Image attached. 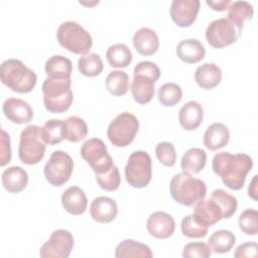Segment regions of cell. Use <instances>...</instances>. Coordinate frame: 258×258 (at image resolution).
Returning a JSON list of instances; mask_svg holds the SVG:
<instances>
[{
  "mask_svg": "<svg viewBox=\"0 0 258 258\" xmlns=\"http://www.w3.org/2000/svg\"><path fill=\"white\" fill-rule=\"evenodd\" d=\"M252 166V158L245 153L219 152L214 156L212 162L214 172L221 177L227 187L233 190H239L243 187Z\"/></svg>",
  "mask_w": 258,
  "mask_h": 258,
  "instance_id": "obj_1",
  "label": "cell"
},
{
  "mask_svg": "<svg viewBox=\"0 0 258 258\" xmlns=\"http://www.w3.org/2000/svg\"><path fill=\"white\" fill-rule=\"evenodd\" d=\"M0 78L6 87L19 94L31 92L37 82L35 73L16 58H8L2 62Z\"/></svg>",
  "mask_w": 258,
  "mask_h": 258,
  "instance_id": "obj_2",
  "label": "cell"
},
{
  "mask_svg": "<svg viewBox=\"0 0 258 258\" xmlns=\"http://www.w3.org/2000/svg\"><path fill=\"white\" fill-rule=\"evenodd\" d=\"M169 190L175 202L182 206L191 207L205 199L207 185L202 179L182 171L173 175L169 183Z\"/></svg>",
  "mask_w": 258,
  "mask_h": 258,
  "instance_id": "obj_3",
  "label": "cell"
},
{
  "mask_svg": "<svg viewBox=\"0 0 258 258\" xmlns=\"http://www.w3.org/2000/svg\"><path fill=\"white\" fill-rule=\"evenodd\" d=\"M72 80L46 78L42 83L43 104L50 113H63L70 109L74 101V95L71 90Z\"/></svg>",
  "mask_w": 258,
  "mask_h": 258,
  "instance_id": "obj_4",
  "label": "cell"
},
{
  "mask_svg": "<svg viewBox=\"0 0 258 258\" xmlns=\"http://www.w3.org/2000/svg\"><path fill=\"white\" fill-rule=\"evenodd\" d=\"M134 78L131 84V93L135 102L147 104L154 96V85L160 77L158 66L152 61H140L134 68Z\"/></svg>",
  "mask_w": 258,
  "mask_h": 258,
  "instance_id": "obj_5",
  "label": "cell"
},
{
  "mask_svg": "<svg viewBox=\"0 0 258 258\" xmlns=\"http://www.w3.org/2000/svg\"><path fill=\"white\" fill-rule=\"evenodd\" d=\"M56 38L62 47L76 54H88L93 45L91 34L75 21L61 23L56 30Z\"/></svg>",
  "mask_w": 258,
  "mask_h": 258,
  "instance_id": "obj_6",
  "label": "cell"
},
{
  "mask_svg": "<svg viewBox=\"0 0 258 258\" xmlns=\"http://www.w3.org/2000/svg\"><path fill=\"white\" fill-rule=\"evenodd\" d=\"M45 143L41 138V128L28 125L20 133L18 157L24 164H37L44 156Z\"/></svg>",
  "mask_w": 258,
  "mask_h": 258,
  "instance_id": "obj_7",
  "label": "cell"
},
{
  "mask_svg": "<svg viewBox=\"0 0 258 258\" xmlns=\"http://www.w3.org/2000/svg\"><path fill=\"white\" fill-rule=\"evenodd\" d=\"M138 129L139 122L136 116L129 112H123L111 121L107 129V136L116 147H126L133 142Z\"/></svg>",
  "mask_w": 258,
  "mask_h": 258,
  "instance_id": "obj_8",
  "label": "cell"
},
{
  "mask_svg": "<svg viewBox=\"0 0 258 258\" xmlns=\"http://www.w3.org/2000/svg\"><path fill=\"white\" fill-rule=\"evenodd\" d=\"M152 177V161L146 151L131 153L125 166V178L129 185L137 188L145 187Z\"/></svg>",
  "mask_w": 258,
  "mask_h": 258,
  "instance_id": "obj_9",
  "label": "cell"
},
{
  "mask_svg": "<svg viewBox=\"0 0 258 258\" xmlns=\"http://www.w3.org/2000/svg\"><path fill=\"white\" fill-rule=\"evenodd\" d=\"M243 26L228 17L212 21L206 30V39L214 48H223L236 42L242 32Z\"/></svg>",
  "mask_w": 258,
  "mask_h": 258,
  "instance_id": "obj_10",
  "label": "cell"
},
{
  "mask_svg": "<svg viewBox=\"0 0 258 258\" xmlns=\"http://www.w3.org/2000/svg\"><path fill=\"white\" fill-rule=\"evenodd\" d=\"M74 170V161L64 151L56 150L50 154L43 168L44 177L53 186H60L69 181Z\"/></svg>",
  "mask_w": 258,
  "mask_h": 258,
  "instance_id": "obj_11",
  "label": "cell"
},
{
  "mask_svg": "<svg viewBox=\"0 0 258 258\" xmlns=\"http://www.w3.org/2000/svg\"><path fill=\"white\" fill-rule=\"evenodd\" d=\"M80 152L83 159L87 161L95 174H102L114 165L112 157L108 153L106 144L99 138L86 140L83 143Z\"/></svg>",
  "mask_w": 258,
  "mask_h": 258,
  "instance_id": "obj_12",
  "label": "cell"
},
{
  "mask_svg": "<svg viewBox=\"0 0 258 258\" xmlns=\"http://www.w3.org/2000/svg\"><path fill=\"white\" fill-rule=\"evenodd\" d=\"M74 247V237L71 232L58 229L51 233L49 239L39 249L41 258H68Z\"/></svg>",
  "mask_w": 258,
  "mask_h": 258,
  "instance_id": "obj_13",
  "label": "cell"
},
{
  "mask_svg": "<svg viewBox=\"0 0 258 258\" xmlns=\"http://www.w3.org/2000/svg\"><path fill=\"white\" fill-rule=\"evenodd\" d=\"M201 3L199 0H173L170 5V16L179 27H188L197 19Z\"/></svg>",
  "mask_w": 258,
  "mask_h": 258,
  "instance_id": "obj_14",
  "label": "cell"
},
{
  "mask_svg": "<svg viewBox=\"0 0 258 258\" xmlns=\"http://www.w3.org/2000/svg\"><path fill=\"white\" fill-rule=\"evenodd\" d=\"M148 233L157 239H166L172 236L175 230V222L173 218L162 211L152 213L146 222Z\"/></svg>",
  "mask_w": 258,
  "mask_h": 258,
  "instance_id": "obj_15",
  "label": "cell"
},
{
  "mask_svg": "<svg viewBox=\"0 0 258 258\" xmlns=\"http://www.w3.org/2000/svg\"><path fill=\"white\" fill-rule=\"evenodd\" d=\"M2 110L6 118L16 124H26L33 118L32 108L26 101L22 99H6L3 103Z\"/></svg>",
  "mask_w": 258,
  "mask_h": 258,
  "instance_id": "obj_16",
  "label": "cell"
},
{
  "mask_svg": "<svg viewBox=\"0 0 258 258\" xmlns=\"http://www.w3.org/2000/svg\"><path fill=\"white\" fill-rule=\"evenodd\" d=\"M90 214L94 221L107 224L115 220L118 215L116 202L109 197H97L90 206Z\"/></svg>",
  "mask_w": 258,
  "mask_h": 258,
  "instance_id": "obj_17",
  "label": "cell"
},
{
  "mask_svg": "<svg viewBox=\"0 0 258 258\" xmlns=\"http://www.w3.org/2000/svg\"><path fill=\"white\" fill-rule=\"evenodd\" d=\"M194 218L203 226L209 228L223 219L222 211L212 200H202L196 204L192 213Z\"/></svg>",
  "mask_w": 258,
  "mask_h": 258,
  "instance_id": "obj_18",
  "label": "cell"
},
{
  "mask_svg": "<svg viewBox=\"0 0 258 258\" xmlns=\"http://www.w3.org/2000/svg\"><path fill=\"white\" fill-rule=\"evenodd\" d=\"M61 205L68 213L75 216L82 215L87 210V196L81 187L70 186L61 195Z\"/></svg>",
  "mask_w": 258,
  "mask_h": 258,
  "instance_id": "obj_19",
  "label": "cell"
},
{
  "mask_svg": "<svg viewBox=\"0 0 258 258\" xmlns=\"http://www.w3.org/2000/svg\"><path fill=\"white\" fill-rule=\"evenodd\" d=\"M133 45L136 51L142 55H152L159 47L156 32L149 27L138 29L133 36Z\"/></svg>",
  "mask_w": 258,
  "mask_h": 258,
  "instance_id": "obj_20",
  "label": "cell"
},
{
  "mask_svg": "<svg viewBox=\"0 0 258 258\" xmlns=\"http://www.w3.org/2000/svg\"><path fill=\"white\" fill-rule=\"evenodd\" d=\"M229 140L230 131L225 124L220 122L211 124L207 128L203 138L204 145L212 151H216L218 149L223 148L228 144Z\"/></svg>",
  "mask_w": 258,
  "mask_h": 258,
  "instance_id": "obj_21",
  "label": "cell"
},
{
  "mask_svg": "<svg viewBox=\"0 0 258 258\" xmlns=\"http://www.w3.org/2000/svg\"><path fill=\"white\" fill-rule=\"evenodd\" d=\"M195 81L200 88L212 90L221 83L222 71L213 62H205L196 70Z\"/></svg>",
  "mask_w": 258,
  "mask_h": 258,
  "instance_id": "obj_22",
  "label": "cell"
},
{
  "mask_svg": "<svg viewBox=\"0 0 258 258\" xmlns=\"http://www.w3.org/2000/svg\"><path fill=\"white\" fill-rule=\"evenodd\" d=\"M203 117V107L197 101H188L180 108L178 112L179 124L187 131L196 130L201 125Z\"/></svg>",
  "mask_w": 258,
  "mask_h": 258,
  "instance_id": "obj_23",
  "label": "cell"
},
{
  "mask_svg": "<svg viewBox=\"0 0 258 258\" xmlns=\"http://www.w3.org/2000/svg\"><path fill=\"white\" fill-rule=\"evenodd\" d=\"M176 54L186 63H196L205 57L206 49L199 39L188 38L178 42L176 46Z\"/></svg>",
  "mask_w": 258,
  "mask_h": 258,
  "instance_id": "obj_24",
  "label": "cell"
},
{
  "mask_svg": "<svg viewBox=\"0 0 258 258\" xmlns=\"http://www.w3.org/2000/svg\"><path fill=\"white\" fill-rule=\"evenodd\" d=\"M2 184L11 194L22 191L28 183V174L21 166H10L2 173Z\"/></svg>",
  "mask_w": 258,
  "mask_h": 258,
  "instance_id": "obj_25",
  "label": "cell"
},
{
  "mask_svg": "<svg viewBox=\"0 0 258 258\" xmlns=\"http://www.w3.org/2000/svg\"><path fill=\"white\" fill-rule=\"evenodd\" d=\"M115 257L117 258H126V257L151 258L153 257V253L147 245L137 242L135 240L127 239L117 245L115 250Z\"/></svg>",
  "mask_w": 258,
  "mask_h": 258,
  "instance_id": "obj_26",
  "label": "cell"
},
{
  "mask_svg": "<svg viewBox=\"0 0 258 258\" xmlns=\"http://www.w3.org/2000/svg\"><path fill=\"white\" fill-rule=\"evenodd\" d=\"M66 121L59 119L47 120L41 127V138L45 144L55 145L66 139Z\"/></svg>",
  "mask_w": 258,
  "mask_h": 258,
  "instance_id": "obj_27",
  "label": "cell"
},
{
  "mask_svg": "<svg viewBox=\"0 0 258 258\" xmlns=\"http://www.w3.org/2000/svg\"><path fill=\"white\" fill-rule=\"evenodd\" d=\"M45 74L48 78L69 79L73 72L72 61L60 54L50 56L44 66Z\"/></svg>",
  "mask_w": 258,
  "mask_h": 258,
  "instance_id": "obj_28",
  "label": "cell"
},
{
  "mask_svg": "<svg viewBox=\"0 0 258 258\" xmlns=\"http://www.w3.org/2000/svg\"><path fill=\"white\" fill-rule=\"evenodd\" d=\"M207 162V153L204 149L199 147H194L185 151L183 154L180 167L184 172L195 174L199 173L202 169H204Z\"/></svg>",
  "mask_w": 258,
  "mask_h": 258,
  "instance_id": "obj_29",
  "label": "cell"
},
{
  "mask_svg": "<svg viewBox=\"0 0 258 258\" xmlns=\"http://www.w3.org/2000/svg\"><path fill=\"white\" fill-rule=\"evenodd\" d=\"M132 56L131 50L124 43H115L106 51L107 61L113 68H127L132 61Z\"/></svg>",
  "mask_w": 258,
  "mask_h": 258,
  "instance_id": "obj_30",
  "label": "cell"
},
{
  "mask_svg": "<svg viewBox=\"0 0 258 258\" xmlns=\"http://www.w3.org/2000/svg\"><path fill=\"white\" fill-rule=\"evenodd\" d=\"M236 242L235 235L229 230H218L214 232L209 240L208 244L215 253H227L229 252Z\"/></svg>",
  "mask_w": 258,
  "mask_h": 258,
  "instance_id": "obj_31",
  "label": "cell"
},
{
  "mask_svg": "<svg viewBox=\"0 0 258 258\" xmlns=\"http://www.w3.org/2000/svg\"><path fill=\"white\" fill-rule=\"evenodd\" d=\"M106 89L113 96H124L129 90V77L123 71H113L106 78Z\"/></svg>",
  "mask_w": 258,
  "mask_h": 258,
  "instance_id": "obj_32",
  "label": "cell"
},
{
  "mask_svg": "<svg viewBox=\"0 0 258 258\" xmlns=\"http://www.w3.org/2000/svg\"><path fill=\"white\" fill-rule=\"evenodd\" d=\"M211 199L219 206L222 211L223 219L231 218L237 211L238 201L237 199L222 188L213 190Z\"/></svg>",
  "mask_w": 258,
  "mask_h": 258,
  "instance_id": "obj_33",
  "label": "cell"
},
{
  "mask_svg": "<svg viewBox=\"0 0 258 258\" xmlns=\"http://www.w3.org/2000/svg\"><path fill=\"white\" fill-rule=\"evenodd\" d=\"M103 68L104 64L101 56L95 52L85 54L78 60V69L80 73L89 78L99 76L102 73Z\"/></svg>",
  "mask_w": 258,
  "mask_h": 258,
  "instance_id": "obj_34",
  "label": "cell"
},
{
  "mask_svg": "<svg viewBox=\"0 0 258 258\" xmlns=\"http://www.w3.org/2000/svg\"><path fill=\"white\" fill-rule=\"evenodd\" d=\"M67 135L66 139L70 142H80L85 139L88 134V126L86 121L79 116H71L66 120Z\"/></svg>",
  "mask_w": 258,
  "mask_h": 258,
  "instance_id": "obj_35",
  "label": "cell"
},
{
  "mask_svg": "<svg viewBox=\"0 0 258 258\" xmlns=\"http://www.w3.org/2000/svg\"><path fill=\"white\" fill-rule=\"evenodd\" d=\"M228 18L243 26L244 22L251 19L254 14L253 6L247 1H235L231 2L228 7Z\"/></svg>",
  "mask_w": 258,
  "mask_h": 258,
  "instance_id": "obj_36",
  "label": "cell"
},
{
  "mask_svg": "<svg viewBox=\"0 0 258 258\" xmlns=\"http://www.w3.org/2000/svg\"><path fill=\"white\" fill-rule=\"evenodd\" d=\"M157 97L161 105L165 107H172L181 100L182 90L180 86L175 83H166L158 89Z\"/></svg>",
  "mask_w": 258,
  "mask_h": 258,
  "instance_id": "obj_37",
  "label": "cell"
},
{
  "mask_svg": "<svg viewBox=\"0 0 258 258\" xmlns=\"http://www.w3.org/2000/svg\"><path fill=\"white\" fill-rule=\"evenodd\" d=\"M95 177L99 186L107 191H113L118 189L121 183L120 172L116 165H113L108 171L102 174H95Z\"/></svg>",
  "mask_w": 258,
  "mask_h": 258,
  "instance_id": "obj_38",
  "label": "cell"
},
{
  "mask_svg": "<svg viewBox=\"0 0 258 258\" xmlns=\"http://www.w3.org/2000/svg\"><path fill=\"white\" fill-rule=\"evenodd\" d=\"M181 233L188 238H204L207 236L209 228L201 225L192 215L185 216L180 223Z\"/></svg>",
  "mask_w": 258,
  "mask_h": 258,
  "instance_id": "obj_39",
  "label": "cell"
},
{
  "mask_svg": "<svg viewBox=\"0 0 258 258\" xmlns=\"http://www.w3.org/2000/svg\"><path fill=\"white\" fill-rule=\"evenodd\" d=\"M239 227L246 235L255 236L258 233V213L254 209L245 210L239 217Z\"/></svg>",
  "mask_w": 258,
  "mask_h": 258,
  "instance_id": "obj_40",
  "label": "cell"
},
{
  "mask_svg": "<svg viewBox=\"0 0 258 258\" xmlns=\"http://www.w3.org/2000/svg\"><path fill=\"white\" fill-rule=\"evenodd\" d=\"M157 159L165 166H173L176 162V151L174 145L170 142H159L155 148Z\"/></svg>",
  "mask_w": 258,
  "mask_h": 258,
  "instance_id": "obj_41",
  "label": "cell"
},
{
  "mask_svg": "<svg viewBox=\"0 0 258 258\" xmlns=\"http://www.w3.org/2000/svg\"><path fill=\"white\" fill-rule=\"evenodd\" d=\"M212 255V249L209 244L204 242H191L183 247L182 257L184 258H208Z\"/></svg>",
  "mask_w": 258,
  "mask_h": 258,
  "instance_id": "obj_42",
  "label": "cell"
},
{
  "mask_svg": "<svg viewBox=\"0 0 258 258\" xmlns=\"http://www.w3.org/2000/svg\"><path fill=\"white\" fill-rule=\"evenodd\" d=\"M11 160V146L9 134L1 129V145H0V166H5Z\"/></svg>",
  "mask_w": 258,
  "mask_h": 258,
  "instance_id": "obj_43",
  "label": "cell"
},
{
  "mask_svg": "<svg viewBox=\"0 0 258 258\" xmlns=\"http://www.w3.org/2000/svg\"><path fill=\"white\" fill-rule=\"evenodd\" d=\"M258 246L256 242H246L240 244L234 253L235 258H255L257 257Z\"/></svg>",
  "mask_w": 258,
  "mask_h": 258,
  "instance_id": "obj_44",
  "label": "cell"
},
{
  "mask_svg": "<svg viewBox=\"0 0 258 258\" xmlns=\"http://www.w3.org/2000/svg\"><path fill=\"white\" fill-rule=\"evenodd\" d=\"M207 5H209L213 10L216 11H225L231 4L230 0H207Z\"/></svg>",
  "mask_w": 258,
  "mask_h": 258,
  "instance_id": "obj_45",
  "label": "cell"
},
{
  "mask_svg": "<svg viewBox=\"0 0 258 258\" xmlns=\"http://www.w3.org/2000/svg\"><path fill=\"white\" fill-rule=\"evenodd\" d=\"M257 178H258V176L254 175L249 184V187H248V196L254 201H257V199H258L257 198V184H258Z\"/></svg>",
  "mask_w": 258,
  "mask_h": 258,
  "instance_id": "obj_46",
  "label": "cell"
}]
</instances>
